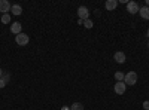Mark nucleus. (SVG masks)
I'll return each mask as SVG.
<instances>
[{
	"label": "nucleus",
	"instance_id": "5",
	"mask_svg": "<svg viewBox=\"0 0 149 110\" xmlns=\"http://www.w3.org/2000/svg\"><path fill=\"white\" fill-rule=\"evenodd\" d=\"M10 3L8 2V0H0V12L5 15V14H8V12L10 10Z\"/></svg>",
	"mask_w": 149,
	"mask_h": 110
},
{
	"label": "nucleus",
	"instance_id": "11",
	"mask_svg": "<svg viewBox=\"0 0 149 110\" xmlns=\"http://www.w3.org/2000/svg\"><path fill=\"white\" fill-rule=\"evenodd\" d=\"M10 12H12V14H14V15H21L22 14V8L19 6V5H12V8H10Z\"/></svg>",
	"mask_w": 149,
	"mask_h": 110
},
{
	"label": "nucleus",
	"instance_id": "10",
	"mask_svg": "<svg viewBox=\"0 0 149 110\" xmlns=\"http://www.w3.org/2000/svg\"><path fill=\"white\" fill-rule=\"evenodd\" d=\"M104 6H106V9H107V10H113V9L118 6V2H116V0H107Z\"/></svg>",
	"mask_w": 149,
	"mask_h": 110
},
{
	"label": "nucleus",
	"instance_id": "23",
	"mask_svg": "<svg viewBox=\"0 0 149 110\" xmlns=\"http://www.w3.org/2000/svg\"><path fill=\"white\" fill-rule=\"evenodd\" d=\"M148 48H149V42H148Z\"/></svg>",
	"mask_w": 149,
	"mask_h": 110
},
{
	"label": "nucleus",
	"instance_id": "21",
	"mask_svg": "<svg viewBox=\"0 0 149 110\" xmlns=\"http://www.w3.org/2000/svg\"><path fill=\"white\" fill-rule=\"evenodd\" d=\"M145 6H148V8H149V0H146V5H145Z\"/></svg>",
	"mask_w": 149,
	"mask_h": 110
},
{
	"label": "nucleus",
	"instance_id": "14",
	"mask_svg": "<svg viewBox=\"0 0 149 110\" xmlns=\"http://www.w3.org/2000/svg\"><path fill=\"white\" fill-rule=\"evenodd\" d=\"M2 22H3V24H9V22H10V15H9V14L2 15Z\"/></svg>",
	"mask_w": 149,
	"mask_h": 110
},
{
	"label": "nucleus",
	"instance_id": "7",
	"mask_svg": "<svg viewBox=\"0 0 149 110\" xmlns=\"http://www.w3.org/2000/svg\"><path fill=\"white\" fill-rule=\"evenodd\" d=\"M21 30H22L21 22H14V24H10V31L14 33L15 36H17V34H19V33H21Z\"/></svg>",
	"mask_w": 149,
	"mask_h": 110
},
{
	"label": "nucleus",
	"instance_id": "20",
	"mask_svg": "<svg viewBox=\"0 0 149 110\" xmlns=\"http://www.w3.org/2000/svg\"><path fill=\"white\" fill-rule=\"evenodd\" d=\"M61 110H70V109H69V107H66V106H64V107H63V109H61Z\"/></svg>",
	"mask_w": 149,
	"mask_h": 110
},
{
	"label": "nucleus",
	"instance_id": "17",
	"mask_svg": "<svg viewBox=\"0 0 149 110\" xmlns=\"http://www.w3.org/2000/svg\"><path fill=\"white\" fill-rule=\"evenodd\" d=\"M143 109H145V110H149V101H145V103H143Z\"/></svg>",
	"mask_w": 149,
	"mask_h": 110
},
{
	"label": "nucleus",
	"instance_id": "6",
	"mask_svg": "<svg viewBox=\"0 0 149 110\" xmlns=\"http://www.w3.org/2000/svg\"><path fill=\"white\" fill-rule=\"evenodd\" d=\"M125 89H127V85L124 83V82H116L115 83V92L118 95H122L124 92H125Z\"/></svg>",
	"mask_w": 149,
	"mask_h": 110
},
{
	"label": "nucleus",
	"instance_id": "15",
	"mask_svg": "<svg viewBox=\"0 0 149 110\" xmlns=\"http://www.w3.org/2000/svg\"><path fill=\"white\" fill-rule=\"evenodd\" d=\"M84 26L86 27V28H93V26H94V22L88 18V19H86V21H84Z\"/></svg>",
	"mask_w": 149,
	"mask_h": 110
},
{
	"label": "nucleus",
	"instance_id": "2",
	"mask_svg": "<svg viewBox=\"0 0 149 110\" xmlns=\"http://www.w3.org/2000/svg\"><path fill=\"white\" fill-rule=\"evenodd\" d=\"M29 40H30V37H29L26 33H19V34L15 36V42H17V45H19V46H26V45L29 43Z\"/></svg>",
	"mask_w": 149,
	"mask_h": 110
},
{
	"label": "nucleus",
	"instance_id": "19",
	"mask_svg": "<svg viewBox=\"0 0 149 110\" xmlns=\"http://www.w3.org/2000/svg\"><path fill=\"white\" fill-rule=\"evenodd\" d=\"M3 75H5V73H3V70H2V68H0V79H2V77H3Z\"/></svg>",
	"mask_w": 149,
	"mask_h": 110
},
{
	"label": "nucleus",
	"instance_id": "8",
	"mask_svg": "<svg viewBox=\"0 0 149 110\" xmlns=\"http://www.w3.org/2000/svg\"><path fill=\"white\" fill-rule=\"evenodd\" d=\"M113 58H115V61H116V63L118 64H124V63H125V54H124V52H116L115 55H113Z\"/></svg>",
	"mask_w": 149,
	"mask_h": 110
},
{
	"label": "nucleus",
	"instance_id": "16",
	"mask_svg": "<svg viewBox=\"0 0 149 110\" xmlns=\"http://www.w3.org/2000/svg\"><path fill=\"white\" fill-rule=\"evenodd\" d=\"M6 83H8V82L2 77V79H0V88H5V86H6Z\"/></svg>",
	"mask_w": 149,
	"mask_h": 110
},
{
	"label": "nucleus",
	"instance_id": "22",
	"mask_svg": "<svg viewBox=\"0 0 149 110\" xmlns=\"http://www.w3.org/2000/svg\"><path fill=\"white\" fill-rule=\"evenodd\" d=\"M146 34H148V36H149V28H148V33H146Z\"/></svg>",
	"mask_w": 149,
	"mask_h": 110
},
{
	"label": "nucleus",
	"instance_id": "12",
	"mask_svg": "<svg viewBox=\"0 0 149 110\" xmlns=\"http://www.w3.org/2000/svg\"><path fill=\"white\" fill-rule=\"evenodd\" d=\"M70 110H84V104L82 103H73L70 106Z\"/></svg>",
	"mask_w": 149,
	"mask_h": 110
},
{
	"label": "nucleus",
	"instance_id": "1",
	"mask_svg": "<svg viewBox=\"0 0 149 110\" xmlns=\"http://www.w3.org/2000/svg\"><path fill=\"white\" fill-rule=\"evenodd\" d=\"M124 83L125 85H136L137 83V75L136 71H128L125 76H124Z\"/></svg>",
	"mask_w": 149,
	"mask_h": 110
},
{
	"label": "nucleus",
	"instance_id": "18",
	"mask_svg": "<svg viewBox=\"0 0 149 110\" xmlns=\"http://www.w3.org/2000/svg\"><path fill=\"white\" fill-rule=\"evenodd\" d=\"M3 79H5V80H6V82H8V80H9V79H10V76H9V75H8V73H5V75H3Z\"/></svg>",
	"mask_w": 149,
	"mask_h": 110
},
{
	"label": "nucleus",
	"instance_id": "3",
	"mask_svg": "<svg viewBox=\"0 0 149 110\" xmlns=\"http://www.w3.org/2000/svg\"><path fill=\"white\" fill-rule=\"evenodd\" d=\"M78 17H79V19H82V21H86V19H88V17H90L88 8H86V6H81V8L78 9Z\"/></svg>",
	"mask_w": 149,
	"mask_h": 110
},
{
	"label": "nucleus",
	"instance_id": "4",
	"mask_svg": "<svg viewBox=\"0 0 149 110\" xmlns=\"http://www.w3.org/2000/svg\"><path fill=\"white\" fill-rule=\"evenodd\" d=\"M139 5L136 2H128L127 3V12H130V14H139Z\"/></svg>",
	"mask_w": 149,
	"mask_h": 110
},
{
	"label": "nucleus",
	"instance_id": "9",
	"mask_svg": "<svg viewBox=\"0 0 149 110\" xmlns=\"http://www.w3.org/2000/svg\"><path fill=\"white\" fill-rule=\"evenodd\" d=\"M139 14H140V17L143 19H149V8L148 6H142L139 9Z\"/></svg>",
	"mask_w": 149,
	"mask_h": 110
},
{
	"label": "nucleus",
	"instance_id": "13",
	"mask_svg": "<svg viewBox=\"0 0 149 110\" xmlns=\"http://www.w3.org/2000/svg\"><path fill=\"white\" fill-rule=\"evenodd\" d=\"M124 76H125V75H124L122 71H116V73H115V79H116L118 82H122V80H124Z\"/></svg>",
	"mask_w": 149,
	"mask_h": 110
}]
</instances>
